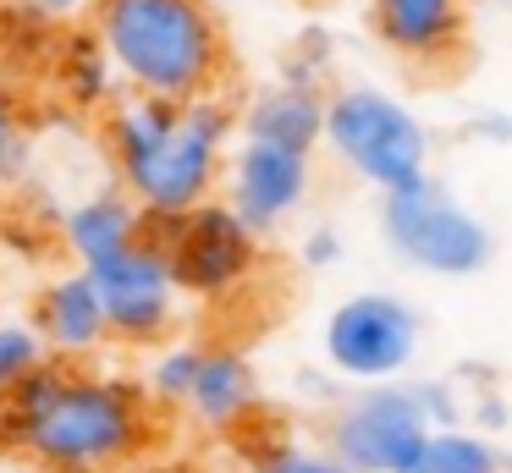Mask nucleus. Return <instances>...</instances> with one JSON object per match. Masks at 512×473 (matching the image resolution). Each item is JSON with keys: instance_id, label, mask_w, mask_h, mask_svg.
<instances>
[{"instance_id": "obj_19", "label": "nucleus", "mask_w": 512, "mask_h": 473, "mask_svg": "<svg viewBox=\"0 0 512 473\" xmlns=\"http://www.w3.org/2000/svg\"><path fill=\"white\" fill-rule=\"evenodd\" d=\"M39 363H50L39 330L28 325V319H0V402H6L28 374H34Z\"/></svg>"}, {"instance_id": "obj_1", "label": "nucleus", "mask_w": 512, "mask_h": 473, "mask_svg": "<svg viewBox=\"0 0 512 473\" xmlns=\"http://www.w3.org/2000/svg\"><path fill=\"white\" fill-rule=\"evenodd\" d=\"M155 435V402L127 374L39 363L0 402V446L39 473H116Z\"/></svg>"}, {"instance_id": "obj_13", "label": "nucleus", "mask_w": 512, "mask_h": 473, "mask_svg": "<svg viewBox=\"0 0 512 473\" xmlns=\"http://www.w3.org/2000/svg\"><path fill=\"white\" fill-rule=\"evenodd\" d=\"M149 237V215L122 193V187H105V193H89L61 215V248L78 259V270H94V264L127 253L133 242Z\"/></svg>"}, {"instance_id": "obj_23", "label": "nucleus", "mask_w": 512, "mask_h": 473, "mask_svg": "<svg viewBox=\"0 0 512 473\" xmlns=\"http://www.w3.org/2000/svg\"><path fill=\"white\" fill-rule=\"evenodd\" d=\"M336 253H342L336 231H314V237H309V248H303V259H309V264H336Z\"/></svg>"}, {"instance_id": "obj_3", "label": "nucleus", "mask_w": 512, "mask_h": 473, "mask_svg": "<svg viewBox=\"0 0 512 473\" xmlns=\"http://www.w3.org/2000/svg\"><path fill=\"white\" fill-rule=\"evenodd\" d=\"M94 39L127 94L210 99L226 77V28L210 0H105Z\"/></svg>"}, {"instance_id": "obj_14", "label": "nucleus", "mask_w": 512, "mask_h": 473, "mask_svg": "<svg viewBox=\"0 0 512 473\" xmlns=\"http://www.w3.org/2000/svg\"><path fill=\"white\" fill-rule=\"evenodd\" d=\"M325 99L314 77H281V83L259 88L243 110V138L281 143V149L314 154L325 143Z\"/></svg>"}, {"instance_id": "obj_20", "label": "nucleus", "mask_w": 512, "mask_h": 473, "mask_svg": "<svg viewBox=\"0 0 512 473\" xmlns=\"http://www.w3.org/2000/svg\"><path fill=\"white\" fill-rule=\"evenodd\" d=\"M248 473H347L342 462L325 446H298V440H270L254 451V468Z\"/></svg>"}, {"instance_id": "obj_8", "label": "nucleus", "mask_w": 512, "mask_h": 473, "mask_svg": "<svg viewBox=\"0 0 512 473\" xmlns=\"http://www.w3.org/2000/svg\"><path fill=\"white\" fill-rule=\"evenodd\" d=\"M166 248L171 270H177L182 297H199V303H226L237 297L259 270V231L237 215L226 198L188 209L177 220H149Z\"/></svg>"}, {"instance_id": "obj_6", "label": "nucleus", "mask_w": 512, "mask_h": 473, "mask_svg": "<svg viewBox=\"0 0 512 473\" xmlns=\"http://www.w3.org/2000/svg\"><path fill=\"white\" fill-rule=\"evenodd\" d=\"M380 237L408 270L446 275V281L479 275L490 264V253H496L490 226L463 198L446 193L441 182H419V187L380 198Z\"/></svg>"}, {"instance_id": "obj_5", "label": "nucleus", "mask_w": 512, "mask_h": 473, "mask_svg": "<svg viewBox=\"0 0 512 473\" xmlns=\"http://www.w3.org/2000/svg\"><path fill=\"white\" fill-rule=\"evenodd\" d=\"M325 149L358 182L402 193L430 182V132L397 94L369 83H347L325 99Z\"/></svg>"}, {"instance_id": "obj_17", "label": "nucleus", "mask_w": 512, "mask_h": 473, "mask_svg": "<svg viewBox=\"0 0 512 473\" xmlns=\"http://www.w3.org/2000/svg\"><path fill=\"white\" fill-rule=\"evenodd\" d=\"M408 473H507V457H501V446L485 429L452 424L424 440V451L413 457Z\"/></svg>"}, {"instance_id": "obj_7", "label": "nucleus", "mask_w": 512, "mask_h": 473, "mask_svg": "<svg viewBox=\"0 0 512 473\" xmlns=\"http://www.w3.org/2000/svg\"><path fill=\"white\" fill-rule=\"evenodd\" d=\"M424 325L408 297L397 292H353L325 314L320 352L331 374L347 385H397L419 363Z\"/></svg>"}, {"instance_id": "obj_9", "label": "nucleus", "mask_w": 512, "mask_h": 473, "mask_svg": "<svg viewBox=\"0 0 512 473\" xmlns=\"http://www.w3.org/2000/svg\"><path fill=\"white\" fill-rule=\"evenodd\" d=\"M89 275L100 286L111 336L122 347H166L171 325H177V308H182V286H177V270H171L166 248H160L155 226H149L144 242L94 264Z\"/></svg>"}, {"instance_id": "obj_21", "label": "nucleus", "mask_w": 512, "mask_h": 473, "mask_svg": "<svg viewBox=\"0 0 512 473\" xmlns=\"http://www.w3.org/2000/svg\"><path fill=\"white\" fill-rule=\"evenodd\" d=\"M28 160V132H23V105L6 83H0V187H12Z\"/></svg>"}, {"instance_id": "obj_18", "label": "nucleus", "mask_w": 512, "mask_h": 473, "mask_svg": "<svg viewBox=\"0 0 512 473\" xmlns=\"http://www.w3.org/2000/svg\"><path fill=\"white\" fill-rule=\"evenodd\" d=\"M199 363H204V341H166V347L149 352V369L138 385H144V396L155 407H188Z\"/></svg>"}, {"instance_id": "obj_10", "label": "nucleus", "mask_w": 512, "mask_h": 473, "mask_svg": "<svg viewBox=\"0 0 512 473\" xmlns=\"http://www.w3.org/2000/svg\"><path fill=\"white\" fill-rule=\"evenodd\" d=\"M221 187H226V204L265 237V231H276L281 220H292L303 209V198H309V187H314V165H309V154H298V149L243 138L232 149V160H226Z\"/></svg>"}, {"instance_id": "obj_11", "label": "nucleus", "mask_w": 512, "mask_h": 473, "mask_svg": "<svg viewBox=\"0 0 512 473\" xmlns=\"http://www.w3.org/2000/svg\"><path fill=\"white\" fill-rule=\"evenodd\" d=\"M28 325L39 330V341H45V352L56 363H89L116 341L111 319H105V303H100V286H94V275L78 270V264L50 275L34 292Z\"/></svg>"}, {"instance_id": "obj_22", "label": "nucleus", "mask_w": 512, "mask_h": 473, "mask_svg": "<svg viewBox=\"0 0 512 473\" xmlns=\"http://www.w3.org/2000/svg\"><path fill=\"white\" fill-rule=\"evenodd\" d=\"M28 11H34L39 22H83V17H100L105 0H23Z\"/></svg>"}, {"instance_id": "obj_2", "label": "nucleus", "mask_w": 512, "mask_h": 473, "mask_svg": "<svg viewBox=\"0 0 512 473\" xmlns=\"http://www.w3.org/2000/svg\"><path fill=\"white\" fill-rule=\"evenodd\" d=\"M232 110L221 99H149L122 94L105 110V154L116 187L149 220H177L210 204L232 160Z\"/></svg>"}, {"instance_id": "obj_4", "label": "nucleus", "mask_w": 512, "mask_h": 473, "mask_svg": "<svg viewBox=\"0 0 512 473\" xmlns=\"http://www.w3.org/2000/svg\"><path fill=\"white\" fill-rule=\"evenodd\" d=\"M452 424H463L457 402L435 380L353 385V396H342L325 424V451L347 473H408L424 440Z\"/></svg>"}, {"instance_id": "obj_16", "label": "nucleus", "mask_w": 512, "mask_h": 473, "mask_svg": "<svg viewBox=\"0 0 512 473\" xmlns=\"http://www.w3.org/2000/svg\"><path fill=\"white\" fill-rule=\"evenodd\" d=\"M56 83H61V94H67L78 110H100V105L111 110L116 99L127 94V88H122V77H116V66H111V55H105V44L94 39V28L61 44Z\"/></svg>"}, {"instance_id": "obj_12", "label": "nucleus", "mask_w": 512, "mask_h": 473, "mask_svg": "<svg viewBox=\"0 0 512 473\" xmlns=\"http://www.w3.org/2000/svg\"><path fill=\"white\" fill-rule=\"evenodd\" d=\"M380 44L413 66H441L463 44L468 0H369Z\"/></svg>"}, {"instance_id": "obj_15", "label": "nucleus", "mask_w": 512, "mask_h": 473, "mask_svg": "<svg viewBox=\"0 0 512 473\" xmlns=\"http://www.w3.org/2000/svg\"><path fill=\"white\" fill-rule=\"evenodd\" d=\"M182 413H188L199 429L237 435V429L259 413V374H254V363H248L237 347H204L199 380H193Z\"/></svg>"}]
</instances>
